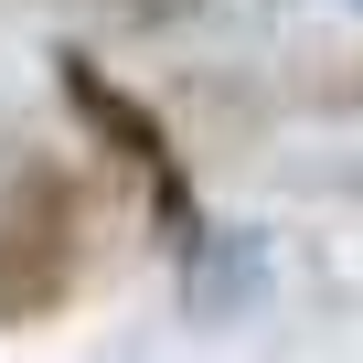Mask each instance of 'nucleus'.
<instances>
[{
  "label": "nucleus",
  "mask_w": 363,
  "mask_h": 363,
  "mask_svg": "<svg viewBox=\"0 0 363 363\" xmlns=\"http://www.w3.org/2000/svg\"><path fill=\"white\" fill-rule=\"evenodd\" d=\"M331 96H342V107H363V75H342V86H331Z\"/></svg>",
  "instance_id": "nucleus-3"
},
{
  "label": "nucleus",
  "mask_w": 363,
  "mask_h": 363,
  "mask_svg": "<svg viewBox=\"0 0 363 363\" xmlns=\"http://www.w3.org/2000/svg\"><path fill=\"white\" fill-rule=\"evenodd\" d=\"M54 96H65V118L86 128V150H107V171L150 203V235H160L171 257H193V246L214 235V214H203V193H193V160H182L171 118H160L118 65H96L86 43H54Z\"/></svg>",
  "instance_id": "nucleus-1"
},
{
  "label": "nucleus",
  "mask_w": 363,
  "mask_h": 363,
  "mask_svg": "<svg viewBox=\"0 0 363 363\" xmlns=\"http://www.w3.org/2000/svg\"><path fill=\"white\" fill-rule=\"evenodd\" d=\"M86 289V182L65 160H22L0 182V331H43Z\"/></svg>",
  "instance_id": "nucleus-2"
}]
</instances>
